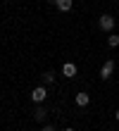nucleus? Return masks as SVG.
Here are the masks:
<instances>
[{
	"label": "nucleus",
	"instance_id": "nucleus-1",
	"mask_svg": "<svg viewBox=\"0 0 119 131\" xmlns=\"http://www.w3.org/2000/svg\"><path fill=\"white\" fill-rule=\"evenodd\" d=\"M98 24H100L102 31H112V29H114V19L110 17V14H102V17L98 19Z\"/></svg>",
	"mask_w": 119,
	"mask_h": 131
},
{
	"label": "nucleus",
	"instance_id": "nucleus-2",
	"mask_svg": "<svg viewBox=\"0 0 119 131\" xmlns=\"http://www.w3.org/2000/svg\"><path fill=\"white\" fill-rule=\"evenodd\" d=\"M112 72H114V60H107V62L100 67V76H102V79L107 81L110 76H112Z\"/></svg>",
	"mask_w": 119,
	"mask_h": 131
},
{
	"label": "nucleus",
	"instance_id": "nucleus-3",
	"mask_svg": "<svg viewBox=\"0 0 119 131\" xmlns=\"http://www.w3.org/2000/svg\"><path fill=\"white\" fill-rule=\"evenodd\" d=\"M45 98H48V91H45L43 86H38V88H34V93H31V100H34V103H38V105H41V103H43Z\"/></svg>",
	"mask_w": 119,
	"mask_h": 131
},
{
	"label": "nucleus",
	"instance_id": "nucleus-4",
	"mask_svg": "<svg viewBox=\"0 0 119 131\" xmlns=\"http://www.w3.org/2000/svg\"><path fill=\"white\" fill-rule=\"evenodd\" d=\"M62 74H64L67 79H74V76H76V64L74 62H64V64H62Z\"/></svg>",
	"mask_w": 119,
	"mask_h": 131
},
{
	"label": "nucleus",
	"instance_id": "nucleus-5",
	"mask_svg": "<svg viewBox=\"0 0 119 131\" xmlns=\"http://www.w3.org/2000/svg\"><path fill=\"white\" fill-rule=\"evenodd\" d=\"M88 103H91V95L88 93H76V105L79 107H86Z\"/></svg>",
	"mask_w": 119,
	"mask_h": 131
},
{
	"label": "nucleus",
	"instance_id": "nucleus-6",
	"mask_svg": "<svg viewBox=\"0 0 119 131\" xmlns=\"http://www.w3.org/2000/svg\"><path fill=\"white\" fill-rule=\"evenodd\" d=\"M55 7H57L60 12H69L71 10V0H57V5H55Z\"/></svg>",
	"mask_w": 119,
	"mask_h": 131
},
{
	"label": "nucleus",
	"instance_id": "nucleus-7",
	"mask_svg": "<svg viewBox=\"0 0 119 131\" xmlns=\"http://www.w3.org/2000/svg\"><path fill=\"white\" fill-rule=\"evenodd\" d=\"M45 114H48V112H45V107H41V105L34 110V117H36L38 122H45Z\"/></svg>",
	"mask_w": 119,
	"mask_h": 131
},
{
	"label": "nucleus",
	"instance_id": "nucleus-8",
	"mask_svg": "<svg viewBox=\"0 0 119 131\" xmlns=\"http://www.w3.org/2000/svg\"><path fill=\"white\" fill-rule=\"evenodd\" d=\"M107 43H110V48H117V45H119V36H117V34H110Z\"/></svg>",
	"mask_w": 119,
	"mask_h": 131
},
{
	"label": "nucleus",
	"instance_id": "nucleus-9",
	"mask_svg": "<svg viewBox=\"0 0 119 131\" xmlns=\"http://www.w3.org/2000/svg\"><path fill=\"white\" fill-rule=\"evenodd\" d=\"M43 81H45V83H52V81H55V72H45V74H43Z\"/></svg>",
	"mask_w": 119,
	"mask_h": 131
},
{
	"label": "nucleus",
	"instance_id": "nucleus-10",
	"mask_svg": "<svg viewBox=\"0 0 119 131\" xmlns=\"http://www.w3.org/2000/svg\"><path fill=\"white\" fill-rule=\"evenodd\" d=\"M43 131H55V129H52L50 124H48V126H43Z\"/></svg>",
	"mask_w": 119,
	"mask_h": 131
},
{
	"label": "nucleus",
	"instance_id": "nucleus-11",
	"mask_svg": "<svg viewBox=\"0 0 119 131\" xmlns=\"http://www.w3.org/2000/svg\"><path fill=\"white\" fill-rule=\"evenodd\" d=\"M114 119H117V122H119V110H117V112H114Z\"/></svg>",
	"mask_w": 119,
	"mask_h": 131
},
{
	"label": "nucleus",
	"instance_id": "nucleus-12",
	"mask_svg": "<svg viewBox=\"0 0 119 131\" xmlns=\"http://www.w3.org/2000/svg\"><path fill=\"white\" fill-rule=\"evenodd\" d=\"M48 3H52V5H57V0H48Z\"/></svg>",
	"mask_w": 119,
	"mask_h": 131
},
{
	"label": "nucleus",
	"instance_id": "nucleus-13",
	"mask_svg": "<svg viewBox=\"0 0 119 131\" xmlns=\"http://www.w3.org/2000/svg\"><path fill=\"white\" fill-rule=\"evenodd\" d=\"M64 131H76V129H64Z\"/></svg>",
	"mask_w": 119,
	"mask_h": 131
}]
</instances>
